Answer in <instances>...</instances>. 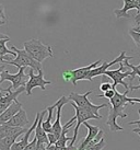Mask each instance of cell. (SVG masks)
<instances>
[{"instance_id": "obj_15", "label": "cell", "mask_w": 140, "mask_h": 150, "mask_svg": "<svg viewBox=\"0 0 140 150\" xmlns=\"http://www.w3.org/2000/svg\"><path fill=\"white\" fill-rule=\"evenodd\" d=\"M47 113V110H44L41 112V116H40V121L37 123V126L35 128V138L37 139V142L38 144H43L45 145L46 147L49 145V142H48V137H47V133H46L43 126H42V123H43V118L46 115Z\"/></svg>"}, {"instance_id": "obj_35", "label": "cell", "mask_w": 140, "mask_h": 150, "mask_svg": "<svg viewBox=\"0 0 140 150\" xmlns=\"http://www.w3.org/2000/svg\"><path fill=\"white\" fill-rule=\"evenodd\" d=\"M135 21H136V23L140 24V13H137L136 16H135Z\"/></svg>"}, {"instance_id": "obj_6", "label": "cell", "mask_w": 140, "mask_h": 150, "mask_svg": "<svg viewBox=\"0 0 140 150\" xmlns=\"http://www.w3.org/2000/svg\"><path fill=\"white\" fill-rule=\"evenodd\" d=\"M120 67L116 70H107L104 72V76H107L110 77L112 80H113V84H112V89L116 90V87L118 84H122L123 87H125L126 90H129V86H128L124 79L127 78V77H132V70H127V68L124 66L123 63L119 64Z\"/></svg>"}, {"instance_id": "obj_5", "label": "cell", "mask_w": 140, "mask_h": 150, "mask_svg": "<svg viewBox=\"0 0 140 150\" xmlns=\"http://www.w3.org/2000/svg\"><path fill=\"white\" fill-rule=\"evenodd\" d=\"M69 102L70 104L72 105V108H74V111H76V115L74 116L77 118V124H76V128H74V137H72V140L69 144V146H74V142H77V136H78V132L81 124H83L84 122L89 121V120H102V118L94 115L91 111H88V110L82 108H79L78 105L76 104L74 102H72V101H69Z\"/></svg>"}, {"instance_id": "obj_26", "label": "cell", "mask_w": 140, "mask_h": 150, "mask_svg": "<svg viewBox=\"0 0 140 150\" xmlns=\"http://www.w3.org/2000/svg\"><path fill=\"white\" fill-rule=\"evenodd\" d=\"M128 33H129V35H130V38H132V41L135 42V44H136L137 47H140V33L135 32L132 29L129 30V31H128Z\"/></svg>"}, {"instance_id": "obj_41", "label": "cell", "mask_w": 140, "mask_h": 150, "mask_svg": "<svg viewBox=\"0 0 140 150\" xmlns=\"http://www.w3.org/2000/svg\"><path fill=\"white\" fill-rule=\"evenodd\" d=\"M138 134H139V136H140V133H138Z\"/></svg>"}, {"instance_id": "obj_30", "label": "cell", "mask_w": 140, "mask_h": 150, "mask_svg": "<svg viewBox=\"0 0 140 150\" xmlns=\"http://www.w3.org/2000/svg\"><path fill=\"white\" fill-rule=\"evenodd\" d=\"M62 78L65 81H71L72 79V75H71V70H65L62 71Z\"/></svg>"}, {"instance_id": "obj_10", "label": "cell", "mask_w": 140, "mask_h": 150, "mask_svg": "<svg viewBox=\"0 0 140 150\" xmlns=\"http://www.w3.org/2000/svg\"><path fill=\"white\" fill-rule=\"evenodd\" d=\"M130 59H132V56H126V52H122L118 57H116L114 60H112L110 63L102 62V63H101V66L96 67V68H94V69H92V70L90 71V74L88 76V81H92V79H93L94 77L104 75V72L107 71V69L111 66H113V65H115V64H117V63L120 64V63H123V62H125V60H130Z\"/></svg>"}, {"instance_id": "obj_14", "label": "cell", "mask_w": 140, "mask_h": 150, "mask_svg": "<svg viewBox=\"0 0 140 150\" xmlns=\"http://www.w3.org/2000/svg\"><path fill=\"white\" fill-rule=\"evenodd\" d=\"M29 124H30V122H29V118H28V115H26V112L22 108L21 111H19V112L10 120V121L7 122V123L4 124V125L24 128V127H26V126H29Z\"/></svg>"}, {"instance_id": "obj_12", "label": "cell", "mask_w": 140, "mask_h": 150, "mask_svg": "<svg viewBox=\"0 0 140 150\" xmlns=\"http://www.w3.org/2000/svg\"><path fill=\"white\" fill-rule=\"evenodd\" d=\"M69 102V99L68 96H62L59 99V104L57 106V111H56V121L53 124V127H52V132L50 133L55 135V137L58 138L60 137V134H62V125L60 124V117H62V108L65 106Z\"/></svg>"}, {"instance_id": "obj_24", "label": "cell", "mask_w": 140, "mask_h": 150, "mask_svg": "<svg viewBox=\"0 0 140 150\" xmlns=\"http://www.w3.org/2000/svg\"><path fill=\"white\" fill-rule=\"evenodd\" d=\"M10 41V38H7V40H1L0 41V57H6L7 55H11V56H17V54L13 52L12 50H9L7 47V42Z\"/></svg>"}, {"instance_id": "obj_31", "label": "cell", "mask_w": 140, "mask_h": 150, "mask_svg": "<svg viewBox=\"0 0 140 150\" xmlns=\"http://www.w3.org/2000/svg\"><path fill=\"white\" fill-rule=\"evenodd\" d=\"M111 89H112V84L110 82H104V83H102L100 86V90L102 92H106L108 90H111Z\"/></svg>"}, {"instance_id": "obj_32", "label": "cell", "mask_w": 140, "mask_h": 150, "mask_svg": "<svg viewBox=\"0 0 140 150\" xmlns=\"http://www.w3.org/2000/svg\"><path fill=\"white\" fill-rule=\"evenodd\" d=\"M138 113H139V116H140V110H138ZM129 125H136V124H140V120L139 121H132L130 123H128ZM132 133H140V128H135L132 130Z\"/></svg>"}, {"instance_id": "obj_33", "label": "cell", "mask_w": 140, "mask_h": 150, "mask_svg": "<svg viewBox=\"0 0 140 150\" xmlns=\"http://www.w3.org/2000/svg\"><path fill=\"white\" fill-rule=\"evenodd\" d=\"M135 4L137 7V13H140V0H135Z\"/></svg>"}, {"instance_id": "obj_11", "label": "cell", "mask_w": 140, "mask_h": 150, "mask_svg": "<svg viewBox=\"0 0 140 150\" xmlns=\"http://www.w3.org/2000/svg\"><path fill=\"white\" fill-rule=\"evenodd\" d=\"M100 63H102V60H96V62L90 64V65H88L86 67H80V68L71 70V75H72L71 82H72V84L77 86L78 81H80V80H88V76L90 74V71L92 69L96 68Z\"/></svg>"}, {"instance_id": "obj_29", "label": "cell", "mask_w": 140, "mask_h": 150, "mask_svg": "<svg viewBox=\"0 0 140 150\" xmlns=\"http://www.w3.org/2000/svg\"><path fill=\"white\" fill-rule=\"evenodd\" d=\"M115 93H116V90L111 89V90H108V91L104 92L103 96L104 98H106V99H108V100H111V99H113V98L115 96Z\"/></svg>"}, {"instance_id": "obj_2", "label": "cell", "mask_w": 140, "mask_h": 150, "mask_svg": "<svg viewBox=\"0 0 140 150\" xmlns=\"http://www.w3.org/2000/svg\"><path fill=\"white\" fill-rule=\"evenodd\" d=\"M23 50H25L35 60L43 63L46 58H53V50L48 44H44L41 40H30L23 43Z\"/></svg>"}, {"instance_id": "obj_21", "label": "cell", "mask_w": 140, "mask_h": 150, "mask_svg": "<svg viewBox=\"0 0 140 150\" xmlns=\"http://www.w3.org/2000/svg\"><path fill=\"white\" fill-rule=\"evenodd\" d=\"M58 104H59V100H57V102H55L53 105H50V106H48V108H46L47 112H48V116H47V120H46L45 122L42 123V126H43L44 130H45L47 134L52 132V127H53V124H52V117H53L54 111H55V108H57Z\"/></svg>"}, {"instance_id": "obj_36", "label": "cell", "mask_w": 140, "mask_h": 150, "mask_svg": "<svg viewBox=\"0 0 140 150\" xmlns=\"http://www.w3.org/2000/svg\"><path fill=\"white\" fill-rule=\"evenodd\" d=\"M7 38H9L8 35H6V34L0 33V41H1V40H7Z\"/></svg>"}, {"instance_id": "obj_4", "label": "cell", "mask_w": 140, "mask_h": 150, "mask_svg": "<svg viewBox=\"0 0 140 150\" xmlns=\"http://www.w3.org/2000/svg\"><path fill=\"white\" fill-rule=\"evenodd\" d=\"M91 93H92V90L86 92L84 94H79V93L72 92V93H70V96H68V99H69V101L74 102L79 108H82L88 110V111H91L94 115H96V116H99L102 118V115H100L99 114V111L101 110V108L110 106V104H107V103H103V104H101V105L93 104V103L89 100V96H90Z\"/></svg>"}, {"instance_id": "obj_3", "label": "cell", "mask_w": 140, "mask_h": 150, "mask_svg": "<svg viewBox=\"0 0 140 150\" xmlns=\"http://www.w3.org/2000/svg\"><path fill=\"white\" fill-rule=\"evenodd\" d=\"M11 50L17 54V57L10 60H4L2 63L6 65H12L14 67L21 68V67H30L31 69H33L34 71H40L43 70L42 68V64L38 63L37 60L31 56V55L26 52L25 50H19L16 46H11Z\"/></svg>"}, {"instance_id": "obj_28", "label": "cell", "mask_w": 140, "mask_h": 150, "mask_svg": "<svg viewBox=\"0 0 140 150\" xmlns=\"http://www.w3.org/2000/svg\"><path fill=\"white\" fill-rule=\"evenodd\" d=\"M36 147H37V139L34 137L33 140L30 142L29 145L25 147L23 150H36Z\"/></svg>"}, {"instance_id": "obj_7", "label": "cell", "mask_w": 140, "mask_h": 150, "mask_svg": "<svg viewBox=\"0 0 140 150\" xmlns=\"http://www.w3.org/2000/svg\"><path fill=\"white\" fill-rule=\"evenodd\" d=\"M25 67H21L19 68L17 74H10L9 71L4 70L1 74V80H0V83H2L4 81H10L11 86H12V90L16 91L19 88L25 87L26 84V75H25Z\"/></svg>"}, {"instance_id": "obj_19", "label": "cell", "mask_w": 140, "mask_h": 150, "mask_svg": "<svg viewBox=\"0 0 140 150\" xmlns=\"http://www.w3.org/2000/svg\"><path fill=\"white\" fill-rule=\"evenodd\" d=\"M136 4H135V0H124V6L123 8L120 9H115L114 13L117 19L120 18H125V19H130L132 16L129 14V11L132 9H136Z\"/></svg>"}, {"instance_id": "obj_40", "label": "cell", "mask_w": 140, "mask_h": 150, "mask_svg": "<svg viewBox=\"0 0 140 150\" xmlns=\"http://www.w3.org/2000/svg\"><path fill=\"white\" fill-rule=\"evenodd\" d=\"M4 89H2V88L0 87V93H2V92H4Z\"/></svg>"}, {"instance_id": "obj_39", "label": "cell", "mask_w": 140, "mask_h": 150, "mask_svg": "<svg viewBox=\"0 0 140 150\" xmlns=\"http://www.w3.org/2000/svg\"><path fill=\"white\" fill-rule=\"evenodd\" d=\"M136 68H137V69H138V70H140V64H139V65H137Z\"/></svg>"}, {"instance_id": "obj_27", "label": "cell", "mask_w": 140, "mask_h": 150, "mask_svg": "<svg viewBox=\"0 0 140 150\" xmlns=\"http://www.w3.org/2000/svg\"><path fill=\"white\" fill-rule=\"evenodd\" d=\"M8 22V18L6 16V11H4V7L0 4V26L7 24Z\"/></svg>"}, {"instance_id": "obj_38", "label": "cell", "mask_w": 140, "mask_h": 150, "mask_svg": "<svg viewBox=\"0 0 140 150\" xmlns=\"http://www.w3.org/2000/svg\"><path fill=\"white\" fill-rule=\"evenodd\" d=\"M4 60H10V58H9V57H0V62H1V63H2Z\"/></svg>"}, {"instance_id": "obj_9", "label": "cell", "mask_w": 140, "mask_h": 150, "mask_svg": "<svg viewBox=\"0 0 140 150\" xmlns=\"http://www.w3.org/2000/svg\"><path fill=\"white\" fill-rule=\"evenodd\" d=\"M6 92V94H1L0 96V115L7 110V108L12 104L13 102L18 101V96H20L21 93L25 92V87H21L18 90L13 91L12 86L6 88L4 90Z\"/></svg>"}, {"instance_id": "obj_1", "label": "cell", "mask_w": 140, "mask_h": 150, "mask_svg": "<svg viewBox=\"0 0 140 150\" xmlns=\"http://www.w3.org/2000/svg\"><path fill=\"white\" fill-rule=\"evenodd\" d=\"M130 90H126L123 94L116 91L115 96L111 99V105L108 106V117H107L106 124L110 127L111 132H124V127L117 124V118H126L128 113L123 111L124 108L128 103H140V99L138 98H128L127 94Z\"/></svg>"}, {"instance_id": "obj_23", "label": "cell", "mask_w": 140, "mask_h": 150, "mask_svg": "<svg viewBox=\"0 0 140 150\" xmlns=\"http://www.w3.org/2000/svg\"><path fill=\"white\" fill-rule=\"evenodd\" d=\"M128 62H129V60H125V62H123V64L126 68H130V69L132 70V77H130V81H132V80L135 79L136 76H139L140 77V70L137 69L135 65H132V64H129ZM138 89H140V83H139V86H130V91L138 90Z\"/></svg>"}, {"instance_id": "obj_17", "label": "cell", "mask_w": 140, "mask_h": 150, "mask_svg": "<svg viewBox=\"0 0 140 150\" xmlns=\"http://www.w3.org/2000/svg\"><path fill=\"white\" fill-rule=\"evenodd\" d=\"M21 110H22V103H20L19 101L13 102L12 104L10 105V106L0 115V126L4 125L7 122L10 121V120H11L19 111H21Z\"/></svg>"}, {"instance_id": "obj_18", "label": "cell", "mask_w": 140, "mask_h": 150, "mask_svg": "<svg viewBox=\"0 0 140 150\" xmlns=\"http://www.w3.org/2000/svg\"><path fill=\"white\" fill-rule=\"evenodd\" d=\"M74 121H77L76 116L72 117L69 122H67L66 124L62 126L60 137L58 138V140L56 142V144H55L56 146H58V147H67V142H71V140H72V137H68V136H67V133H68V132H69V129L74 126Z\"/></svg>"}, {"instance_id": "obj_25", "label": "cell", "mask_w": 140, "mask_h": 150, "mask_svg": "<svg viewBox=\"0 0 140 150\" xmlns=\"http://www.w3.org/2000/svg\"><path fill=\"white\" fill-rule=\"evenodd\" d=\"M105 146H106V142H105V140L103 139H101L98 144H94V145H92V146L88 147L86 150H103L104 148H105Z\"/></svg>"}, {"instance_id": "obj_8", "label": "cell", "mask_w": 140, "mask_h": 150, "mask_svg": "<svg viewBox=\"0 0 140 150\" xmlns=\"http://www.w3.org/2000/svg\"><path fill=\"white\" fill-rule=\"evenodd\" d=\"M29 77L30 79L28 80V82L25 84V92H26L28 96L32 94V90H33L34 88L38 87L44 91V90H46V86L47 84H52V81L44 79V72H43V70L40 71L38 75H34V70L30 68Z\"/></svg>"}, {"instance_id": "obj_37", "label": "cell", "mask_w": 140, "mask_h": 150, "mask_svg": "<svg viewBox=\"0 0 140 150\" xmlns=\"http://www.w3.org/2000/svg\"><path fill=\"white\" fill-rule=\"evenodd\" d=\"M132 30H134L135 32H138V33H140V25H138V26H135V28H132Z\"/></svg>"}, {"instance_id": "obj_16", "label": "cell", "mask_w": 140, "mask_h": 150, "mask_svg": "<svg viewBox=\"0 0 140 150\" xmlns=\"http://www.w3.org/2000/svg\"><path fill=\"white\" fill-rule=\"evenodd\" d=\"M83 125L87 127L89 132H88L87 137L84 138V140H82V142L80 144V146L78 147V150H86V148H87L91 142L94 140V138L98 136L99 132L101 130V129H100V127H98V126L90 125V124H89V123H87V122H84V123H83Z\"/></svg>"}, {"instance_id": "obj_20", "label": "cell", "mask_w": 140, "mask_h": 150, "mask_svg": "<svg viewBox=\"0 0 140 150\" xmlns=\"http://www.w3.org/2000/svg\"><path fill=\"white\" fill-rule=\"evenodd\" d=\"M28 129H26V130H28ZM26 130H24V132H20V133L16 134V135L8 136V137H4V138H2V139H0V150H11L12 146L17 142L18 137L21 136L22 134H24Z\"/></svg>"}, {"instance_id": "obj_22", "label": "cell", "mask_w": 140, "mask_h": 150, "mask_svg": "<svg viewBox=\"0 0 140 150\" xmlns=\"http://www.w3.org/2000/svg\"><path fill=\"white\" fill-rule=\"evenodd\" d=\"M26 127L24 128H20V127H12V126L8 125H1L0 126V139H2L4 137H8V136H12L16 134L20 133V132H24L26 130Z\"/></svg>"}, {"instance_id": "obj_13", "label": "cell", "mask_w": 140, "mask_h": 150, "mask_svg": "<svg viewBox=\"0 0 140 150\" xmlns=\"http://www.w3.org/2000/svg\"><path fill=\"white\" fill-rule=\"evenodd\" d=\"M40 116H41V113L38 112L36 114V116H35V120H34L32 126H31V127L25 132L24 135L21 137L20 140L17 142L14 145H13L12 148H11V150H23L25 147L29 145L30 144V135H31V133H32L33 130H35V128H36L37 123H38V121H40Z\"/></svg>"}, {"instance_id": "obj_34", "label": "cell", "mask_w": 140, "mask_h": 150, "mask_svg": "<svg viewBox=\"0 0 140 150\" xmlns=\"http://www.w3.org/2000/svg\"><path fill=\"white\" fill-rule=\"evenodd\" d=\"M6 70V64L4 65H0V80H1V74H2V71ZM1 84V83H0Z\"/></svg>"}]
</instances>
